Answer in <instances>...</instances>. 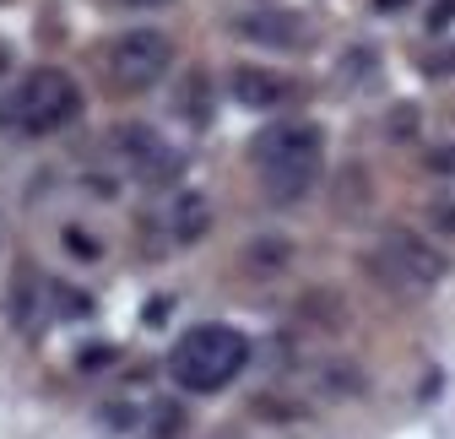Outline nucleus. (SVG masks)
<instances>
[{
	"instance_id": "5",
	"label": "nucleus",
	"mask_w": 455,
	"mask_h": 439,
	"mask_svg": "<svg viewBox=\"0 0 455 439\" xmlns=\"http://www.w3.org/2000/svg\"><path fill=\"white\" fill-rule=\"evenodd\" d=\"M174 66V38L157 33V28H136L120 33L108 49V76L120 92H147L152 82H163V71Z\"/></svg>"
},
{
	"instance_id": "20",
	"label": "nucleus",
	"mask_w": 455,
	"mask_h": 439,
	"mask_svg": "<svg viewBox=\"0 0 455 439\" xmlns=\"http://www.w3.org/2000/svg\"><path fill=\"white\" fill-rule=\"evenodd\" d=\"M434 228H439V234H455V201L434 206Z\"/></svg>"
},
{
	"instance_id": "4",
	"label": "nucleus",
	"mask_w": 455,
	"mask_h": 439,
	"mask_svg": "<svg viewBox=\"0 0 455 439\" xmlns=\"http://www.w3.org/2000/svg\"><path fill=\"white\" fill-rule=\"evenodd\" d=\"M369 271L390 288V293H428L439 277H444V255L434 244H423L418 234L407 228H390L374 255H369Z\"/></svg>"
},
{
	"instance_id": "21",
	"label": "nucleus",
	"mask_w": 455,
	"mask_h": 439,
	"mask_svg": "<svg viewBox=\"0 0 455 439\" xmlns=\"http://www.w3.org/2000/svg\"><path fill=\"white\" fill-rule=\"evenodd\" d=\"M423 71H434V76L455 71V54H428V60H423Z\"/></svg>"
},
{
	"instance_id": "6",
	"label": "nucleus",
	"mask_w": 455,
	"mask_h": 439,
	"mask_svg": "<svg viewBox=\"0 0 455 439\" xmlns=\"http://www.w3.org/2000/svg\"><path fill=\"white\" fill-rule=\"evenodd\" d=\"M114 152L141 185H174L180 180V152L168 147L152 125H120L114 131Z\"/></svg>"
},
{
	"instance_id": "18",
	"label": "nucleus",
	"mask_w": 455,
	"mask_h": 439,
	"mask_svg": "<svg viewBox=\"0 0 455 439\" xmlns=\"http://www.w3.org/2000/svg\"><path fill=\"white\" fill-rule=\"evenodd\" d=\"M152 423H157V439H174V434H180V412H174V407H157Z\"/></svg>"
},
{
	"instance_id": "12",
	"label": "nucleus",
	"mask_w": 455,
	"mask_h": 439,
	"mask_svg": "<svg viewBox=\"0 0 455 439\" xmlns=\"http://www.w3.org/2000/svg\"><path fill=\"white\" fill-rule=\"evenodd\" d=\"M44 277L38 271H17V283H12V320H17V331H33L38 315H44Z\"/></svg>"
},
{
	"instance_id": "14",
	"label": "nucleus",
	"mask_w": 455,
	"mask_h": 439,
	"mask_svg": "<svg viewBox=\"0 0 455 439\" xmlns=\"http://www.w3.org/2000/svg\"><path fill=\"white\" fill-rule=\"evenodd\" d=\"M180 108H185V120H196V125L212 120V76H206V71H190V76H185V87H180Z\"/></svg>"
},
{
	"instance_id": "16",
	"label": "nucleus",
	"mask_w": 455,
	"mask_h": 439,
	"mask_svg": "<svg viewBox=\"0 0 455 439\" xmlns=\"http://www.w3.org/2000/svg\"><path fill=\"white\" fill-rule=\"evenodd\" d=\"M412 131H418V108H395V115H390V136L402 141V136H412Z\"/></svg>"
},
{
	"instance_id": "10",
	"label": "nucleus",
	"mask_w": 455,
	"mask_h": 439,
	"mask_svg": "<svg viewBox=\"0 0 455 439\" xmlns=\"http://www.w3.org/2000/svg\"><path fill=\"white\" fill-rule=\"evenodd\" d=\"M206 228H212L206 196H196V190L174 196V206H168V234H174L180 244H196V239H206Z\"/></svg>"
},
{
	"instance_id": "8",
	"label": "nucleus",
	"mask_w": 455,
	"mask_h": 439,
	"mask_svg": "<svg viewBox=\"0 0 455 439\" xmlns=\"http://www.w3.org/2000/svg\"><path fill=\"white\" fill-rule=\"evenodd\" d=\"M234 98L244 108H276L282 98H288V76H276L266 66H239L234 71Z\"/></svg>"
},
{
	"instance_id": "9",
	"label": "nucleus",
	"mask_w": 455,
	"mask_h": 439,
	"mask_svg": "<svg viewBox=\"0 0 455 439\" xmlns=\"http://www.w3.org/2000/svg\"><path fill=\"white\" fill-rule=\"evenodd\" d=\"M239 255H244L239 266L250 271V277H282V271L293 266V239H282V234H260V239H250Z\"/></svg>"
},
{
	"instance_id": "24",
	"label": "nucleus",
	"mask_w": 455,
	"mask_h": 439,
	"mask_svg": "<svg viewBox=\"0 0 455 439\" xmlns=\"http://www.w3.org/2000/svg\"><path fill=\"white\" fill-rule=\"evenodd\" d=\"M6 71H12V49H6V44H0V76H6Z\"/></svg>"
},
{
	"instance_id": "13",
	"label": "nucleus",
	"mask_w": 455,
	"mask_h": 439,
	"mask_svg": "<svg viewBox=\"0 0 455 439\" xmlns=\"http://www.w3.org/2000/svg\"><path fill=\"white\" fill-rule=\"evenodd\" d=\"M315 386H320L325 402H353V396L363 391V374H358L353 363L336 358V363H320V369H315Z\"/></svg>"
},
{
	"instance_id": "7",
	"label": "nucleus",
	"mask_w": 455,
	"mask_h": 439,
	"mask_svg": "<svg viewBox=\"0 0 455 439\" xmlns=\"http://www.w3.org/2000/svg\"><path fill=\"white\" fill-rule=\"evenodd\" d=\"M234 33L250 38V44H266V49H304V44H309V17L255 6V12L234 17Z\"/></svg>"
},
{
	"instance_id": "15",
	"label": "nucleus",
	"mask_w": 455,
	"mask_h": 439,
	"mask_svg": "<svg viewBox=\"0 0 455 439\" xmlns=\"http://www.w3.org/2000/svg\"><path fill=\"white\" fill-rule=\"evenodd\" d=\"M341 82L347 87H374L379 82V54L374 49H353L347 60H341Z\"/></svg>"
},
{
	"instance_id": "23",
	"label": "nucleus",
	"mask_w": 455,
	"mask_h": 439,
	"mask_svg": "<svg viewBox=\"0 0 455 439\" xmlns=\"http://www.w3.org/2000/svg\"><path fill=\"white\" fill-rule=\"evenodd\" d=\"M450 17H455V0H444V6H439V12H434V28H444V22H450Z\"/></svg>"
},
{
	"instance_id": "3",
	"label": "nucleus",
	"mask_w": 455,
	"mask_h": 439,
	"mask_svg": "<svg viewBox=\"0 0 455 439\" xmlns=\"http://www.w3.org/2000/svg\"><path fill=\"white\" fill-rule=\"evenodd\" d=\"M82 115V92L66 71H33L28 82H17L0 103V120L12 131H28V136H49Z\"/></svg>"
},
{
	"instance_id": "25",
	"label": "nucleus",
	"mask_w": 455,
	"mask_h": 439,
	"mask_svg": "<svg viewBox=\"0 0 455 439\" xmlns=\"http://www.w3.org/2000/svg\"><path fill=\"white\" fill-rule=\"evenodd\" d=\"M131 6H163V0H131Z\"/></svg>"
},
{
	"instance_id": "2",
	"label": "nucleus",
	"mask_w": 455,
	"mask_h": 439,
	"mask_svg": "<svg viewBox=\"0 0 455 439\" xmlns=\"http://www.w3.org/2000/svg\"><path fill=\"white\" fill-rule=\"evenodd\" d=\"M244 363H250V342L234 331V325H196V331H185L174 342V353H168L174 386H185L196 396L222 391L228 379H239Z\"/></svg>"
},
{
	"instance_id": "11",
	"label": "nucleus",
	"mask_w": 455,
	"mask_h": 439,
	"mask_svg": "<svg viewBox=\"0 0 455 439\" xmlns=\"http://www.w3.org/2000/svg\"><path fill=\"white\" fill-rule=\"evenodd\" d=\"M299 315H304L309 325H320L325 337H336L341 325H347V304H341V293H331V288H309V293L299 299Z\"/></svg>"
},
{
	"instance_id": "17",
	"label": "nucleus",
	"mask_w": 455,
	"mask_h": 439,
	"mask_svg": "<svg viewBox=\"0 0 455 439\" xmlns=\"http://www.w3.org/2000/svg\"><path fill=\"white\" fill-rule=\"evenodd\" d=\"M66 250H76V260H98V244L87 234H76V228H66Z\"/></svg>"
},
{
	"instance_id": "19",
	"label": "nucleus",
	"mask_w": 455,
	"mask_h": 439,
	"mask_svg": "<svg viewBox=\"0 0 455 439\" xmlns=\"http://www.w3.org/2000/svg\"><path fill=\"white\" fill-rule=\"evenodd\" d=\"M428 169L434 174H455V147H434L428 152Z\"/></svg>"
},
{
	"instance_id": "1",
	"label": "nucleus",
	"mask_w": 455,
	"mask_h": 439,
	"mask_svg": "<svg viewBox=\"0 0 455 439\" xmlns=\"http://www.w3.org/2000/svg\"><path fill=\"white\" fill-rule=\"evenodd\" d=\"M255 163H260V190L276 206H293L315 190L320 163H325V136L309 120H288V125H266L255 136Z\"/></svg>"
},
{
	"instance_id": "22",
	"label": "nucleus",
	"mask_w": 455,
	"mask_h": 439,
	"mask_svg": "<svg viewBox=\"0 0 455 439\" xmlns=\"http://www.w3.org/2000/svg\"><path fill=\"white\" fill-rule=\"evenodd\" d=\"M412 0H374V12H385V17H395V12H407Z\"/></svg>"
}]
</instances>
